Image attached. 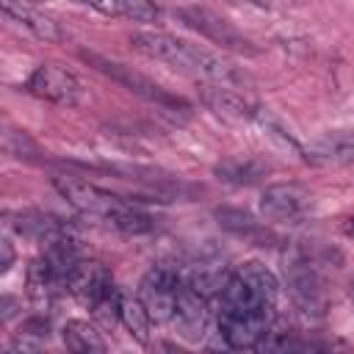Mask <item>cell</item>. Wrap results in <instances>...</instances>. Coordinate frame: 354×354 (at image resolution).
I'll use <instances>...</instances> for the list:
<instances>
[{
	"label": "cell",
	"instance_id": "obj_22",
	"mask_svg": "<svg viewBox=\"0 0 354 354\" xmlns=\"http://www.w3.org/2000/svg\"><path fill=\"white\" fill-rule=\"evenodd\" d=\"M266 171L263 163H254V160H224L216 166V174L227 183H235V185H249L254 180H260Z\"/></svg>",
	"mask_w": 354,
	"mask_h": 354
},
{
	"label": "cell",
	"instance_id": "obj_1",
	"mask_svg": "<svg viewBox=\"0 0 354 354\" xmlns=\"http://www.w3.org/2000/svg\"><path fill=\"white\" fill-rule=\"evenodd\" d=\"M279 282L271 268L249 260L230 271L221 288L218 332L230 348H257L277 318Z\"/></svg>",
	"mask_w": 354,
	"mask_h": 354
},
{
	"label": "cell",
	"instance_id": "obj_26",
	"mask_svg": "<svg viewBox=\"0 0 354 354\" xmlns=\"http://www.w3.org/2000/svg\"><path fill=\"white\" fill-rule=\"evenodd\" d=\"M0 249H3L0 271H8V268H11V263H14V246H11V241H8V238H3V241H0Z\"/></svg>",
	"mask_w": 354,
	"mask_h": 354
},
{
	"label": "cell",
	"instance_id": "obj_20",
	"mask_svg": "<svg viewBox=\"0 0 354 354\" xmlns=\"http://www.w3.org/2000/svg\"><path fill=\"white\" fill-rule=\"evenodd\" d=\"M105 230H113V232H119V235H144V232L152 230V218L124 202V205L105 221Z\"/></svg>",
	"mask_w": 354,
	"mask_h": 354
},
{
	"label": "cell",
	"instance_id": "obj_17",
	"mask_svg": "<svg viewBox=\"0 0 354 354\" xmlns=\"http://www.w3.org/2000/svg\"><path fill=\"white\" fill-rule=\"evenodd\" d=\"M119 321L124 324V329L130 332V337H136L138 343H149V326H152V315L144 307L141 296H122L119 301Z\"/></svg>",
	"mask_w": 354,
	"mask_h": 354
},
{
	"label": "cell",
	"instance_id": "obj_23",
	"mask_svg": "<svg viewBox=\"0 0 354 354\" xmlns=\"http://www.w3.org/2000/svg\"><path fill=\"white\" fill-rule=\"evenodd\" d=\"M3 149H6L11 158H17V160H36V158L41 155V149L36 147V141H33L28 133H22V130H6V136H3Z\"/></svg>",
	"mask_w": 354,
	"mask_h": 354
},
{
	"label": "cell",
	"instance_id": "obj_2",
	"mask_svg": "<svg viewBox=\"0 0 354 354\" xmlns=\"http://www.w3.org/2000/svg\"><path fill=\"white\" fill-rule=\"evenodd\" d=\"M130 47L152 61H163L185 75H194V77H202L207 83H221V86H232V83H241L243 75L230 64L224 61L221 55L205 50V47H196L185 39H177L171 33H163V30H138L130 36Z\"/></svg>",
	"mask_w": 354,
	"mask_h": 354
},
{
	"label": "cell",
	"instance_id": "obj_9",
	"mask_svg": "<svg viewBox=\"0 0 354 354\" xmlns=\"http://www.w3.org/2000/svg\"><path fill=\"white\" fill-rule=\"evenodd\" d=\"M180 285H183V277L171 266H155V268H149L144 274L138 296H141V301L149 310V315H152L155 324H166L171 318V310H174V299H177Z\"/></svg>",
	"mask_w": 354,
	"mask_h": 354
},
{
	"label": "cell",
	"instance_id": "obj_30",
	"mask_svg": "<svg viewBox=\"0 0 354 354\" xmlns=\"http://www.w3.org/2000/svg\"><path fill=\"white\" fill-rule=\"evenodd\" d=\"M25 3H33V0H25Z\"/></svg>",
	"mask_w": 354,
	"mask_h": 354
},
{
	"label": "cell",
	"instance_id": "obj_12",
	"mask_svg": "<svg viewBox=\"0 0 354 354\" xmlns=\"http://www.w3.org/2000/svg\"><path fill=\"white\" fill-rule=\"evenodd\" d=\"M25 285H28V299L33 301V307L50 310L53 301H55V296H58L61 290H66V277H64V271L55 266V260L44 252L41 257H36V260L28 266Z\"/></svg>",
	"mask_w": 354,
	"mask_h": 354
},
{
	"label": "cell",
	"instance_id": "obj_4",
	"mask_svg": "<svg viewBox=\"0 0 354 354\" xmlns=\"http://www.w3.org/2000/svg\"><path fill=\"white\" fill-rule=\"evenodd\" d=\"M80 58H83L88 66H94L97 72H102L105 77H111L113 83H119V86H124L127 91H133L136 97H141V100L158 105L160 111H169V113H174V116H177V113H188V102H183L180 97L169 94L166 88H160L155 80H149L147 75L136 72L133 66H124V64L111 61V58H105V55H100V53H91V50H80Z\"/></svg>",
	"mask_w": 354,
	"mask_h": 354
},
{
	"label": "cell",
	"instance_id": "obj_6",
	"mask_svg": "<svg viewBox=\"0 0 354 354\" xmlns=\"http://www.w3.org/2000/svg\"><path fill=\"white\" fill-rule=\"evenodd\" d=\"M177 19H180L185 28L196 30L199 36L210 39L213 44H218V47H224V50H235V53H243V55H254V53H257V50L252 47V41H249L241 30H235L227 19H221L218 14H213V11L202 8V6L177 8Z\"/></svg>",
	"mask_w": 354,
	"mask_h": 354
},
{
	"label": "cell",
	"instance_id": "obj_11",
	"mask_svg": "<svg viewBox=\"0 0 354 354\" xmlns=\"http://www.w3.org/2000/svg\"><path fill=\"white\" fill-rule=\"evenodd\" d=\"M66 290L86 307H97L111 290H113V282H111V274L102 263L97 260H77L69 274H66Z\"/></svg>",
	"mask_w": 354,
	"mask_h": 354
},
{
	"label": "cell",
	"instance_id": "obj_24",
	"mask_svg": "<svg viewBox=\"0 0 354 354\" xmlns=\"http://www.w3.org/2000/svg\"><path fill=\"white\" fill-rule=\"evenodd\" d=\"M119 14L130 17L133 22H155L160 11L155 0H119Z\"/></svg>",
	"mask_w": 354,
	"mask_h": 354
},
{
	"label": "cell",
	"instance_id": "obj_21",
	"mask_svg": "<svg viewBox=\"0 0 354 354\" xmlns=\"http://www.w3.org/2000/svg\"><path fill=\"white\" fill-rule=\"evenodd\" d=\"M47 337H50V324L41 315H36V318L22 321V326L17 329L11 346L17 351H36V348H41L47 343Z\"/></svg>",
	"mask_w": 354,
	"mask_h": 354
},
{
	"label": "cell",
	"instance_id": "obj_15",
	"mask_svg": "<svg viewBox=\"0 0 354 354\" xmlns=\"http://www.w3.org/2000/svg\"><path fill=\"white\" fill-rule=\"evenodd\" d=\"M310 160L326 166H354V130H332L324 133L310 147Z\"/></svg>",
	"mask_w": 354,
	"mask_h": 354
},
{
	"label": "cell",
	"instance_id": "obj_29",
	"mask_svg": "<svg viewBox=\"0 0 354 354\" xmlns=\"http://www.w3.org/2000/svg\"><path fill=\"white\" fill-rule=\"evenodd\" d=\"M348 299H351V307H354V282L348 285Z\"/></svg>",
	"mask_w": 354,
	"mask_h": 354
},
{
	"label": "cell",
	"instance_id": "obj_16",
	"mask_svg": "<svg viewBox=\"0 0 354 354\" xmlns=\"http://www.w3.org/2000/svg\"><path fill=\"white\" fill-rule=\"evenodd\" d=\"M216 218H218V224H221L227 232H232L235 238H243V241H249V243L271 246V243L277 241L274 232H271L263 221H254L249 213H241V210H232V207H221V210H216Z\"/></svg>",
	"mask_w": 354,
	"mask_h": 354
},
{
	"label": "cell",
	"instance_id": "obj_10",
	"mask_svg": "<svg viewBox=\"0 0 354 354\" xmlns=\"http://www.w3.org/2000/svg\"><path fill=\"white\" fill-rule=\"evenodd\" d=\"M169 324L174 326V332H177L183 340L199 343V340L205 337L207 324H210L207 299L183 282L180 290H177V299H174V310H171Z\"/></svg>",
	"mask_w": 354,
	"mask_h": 354
},
{
	"label": "cell",
	"instance_id": "obj_13",
	"mask_svg": "<svg viewBox=\"0 0 354 354\" xmlns=\"http://www.w3.org/2000/svg\"><path fill=\"white\" fill-rule=\"evenodd\" d=\"M199 97H202V102L218 116V119H224V122H230V124H249V122H257L260 116H257V111L238 94V91H232L230 86H221V83H202V88H199Z\"/></svg>",
	"mask_w": 354,
	"mask_h": 354
},
{
	"label": "cell",
	"instance_id": "obj_3",
	"mask_svg": "<svg viewBox=\"0 0 354 354\" xmlns=\"http://www.w3.org/2000/svg\"><path fill=\"white\" fill-rule=\"evenodd\" d=\"M282 277H285V288L290 301L296 304V310L304 318H324L326 315V288L324 279L318 274V268L313 266V260L299 252L290 249L285 252V263H282Z\"/></svg>",
	"mask_w": 354,
	"mask_h": 354
},
{
	"label": "cell",
	"instance_id": "obj_8",
	"mask_svg": "<svg viewBox=\"0 0 354 354\" xmlns=\"http://www.w3.org/2000/svg\"><path fill=\"white\" fill-rule=\"evenodd\" d=\"M313 210V194L299 183H274L260 196V213L268 221L299 224Z\"/></svg>",
	"mask_w": 354,
	"mask_h": 354
},
{
	"label": "cell",
	"instance_id": "obj_5",
	"mask_svg": "<svg viewBox=\"0 0 354 354\" xmlns=\"http://www.w3.org/2000/svg\"><path fill=\"white\" fill-rule=\"evenodd\" d=\"M53 185L58 188V194L80 213L86 216L88 221H97L105 227V221L124 205L119 196H113L111 191L83 180V177H75V174H55L53 177Z\"/></svg>",
	"mask_w": 354,
	"mask_h": 354
},
{
	"label": "cell",
	"instance_id": "obj_7",
	"mask_svg": "<svg viewBox=\"0 0 354 354\" xmlns=\"http://www.w3.org/2000/svg\"><path fill=\"white\" fill-rule=\"evenodd\" d=\"M28 91L33 97L47 100L61 108H75L83 100V83L77 80V75H72L69 69L55 66V64L36 66L28 77Z\"/></svg>",
	"mask_w": 354,
	"mask_h": 354
},
{
	"label": "cell",
	"instance_id": "obj_25",
	"mask_svg": "<svg viewBox=\"0 0 354 354\" xmlns=\"http://www.w3.org/2000/svg\"><path fill=\"white\" fill-rule=\"evenodd\" d=\"M80 3H86L88 8H94V11H100V14H119V0H80Z\"/></svg>",
	"mask_w": 354,
	"mask_h": 354
},
{
	"label": "cell",
	"instance_id": "obj_19",
	"mask_svg": "<svg viewBox=\"0 0 354 354\" xmlns=\"http://www.w3.org/2000/svg\"><path fill=\"white\" fill-rule=\"evenodd\" d=\"M64 343H66L69 351H77V354L105 351L102 335H100L88 321H66V324H64Z\"/></svg>",
	"mask_w": 354,
	"mask_h": 354
},
{
	"label": "cell",
	"instance_id": "obj_28",
	"mask_svg": "<svg viewBox=\"0 0 354 354\" xmlns=\"http://www.w3.org/2000/svg\"><path fill=\"white\" fill-rule=\"evenodd\" d=\"M346 235H348V238H354V216L346 221Z\"/></svg>",
	"mask_w": 354,
	"mask_h": 354
},
{
	"label": "cell",
	"instance_id": "obj_27",
	"mask_svg": "<svg viewBox=\"0 0 354 354\" xmlns=\"http://www.w3.org/2000/svg\"><path fill=\"white\" fill-rule=\"evenodd\" d=\"M238 6H254V8H268V0H230Z\"/></svg>",
	"mask_w": 354,
	"mask_h": 354
},
{
	"label": "cell",
	"instance_id": "obj_18",
	"mask_svg": "<svg viewBox=\"0 0 354 354\" xmlns=\"http://www.w3.org/2000/svg\"><path fill=\"white\" fill-rule=\"evenodd\" d=\"M227 268L218 266V263H196L191 266V271L183 277V282L188 288H194L196 293H202L205 299H210L213 293H221L224 282H227Z\"/></svg>",
	"mask_w": 354,
	"mask_h": 354
},
{
	"label": "cell",
	"instance_id": "obj_14",
	"mask_svg": "<svg viewBox=\"0 0 354 354\" xmlns=\"http://www.w3.org/2000/svg\"><path fill=\"white\" fill-rule=\"evenodd\" d=\"M3 11L8 19L22 25L30 36H36L41 41H61L64 39V30L58 28V22L25 0H3Z\"/></svg>",
	"mask_w": 354,
	"mask_h": 354
}]
</instances>
